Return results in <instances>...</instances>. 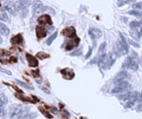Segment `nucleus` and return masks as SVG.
Returning a JSON list of instances; mask_svg holds the SVG:
<instances>
[{
	"mask_svg": "<svg viewBox=\"0 0 142 119\" xmlns=\"http://www.w3.org/2000/svg\"><path fill=\"white\" fill-rule=\"evenodd\" d=\"M30 0H18V1L14 3L13 8L15 12H22V11L27 9V8L30 6Z\"/></svg>",
	"mask_w": 142,
	"mask_h": 119,
	"instance_id": "1",
	"label": "nucleus"
},
{
	"mask_svg": "<svg viewBox=\"0 0 142 119\" xmlns=\"http://www.w3.org/2000/svg\"><path fill=\"white\" fill-rule=\"evenodd\" d=\"M22 113L21 105H13L10 108L9 119H19Z\"/></svg>",
	"mask_w": 142,
	"mask_h": 119,
	"instance_id": "2",
	"label": "nucleus"
},
{
	"mask_svg": "<svg viewBox=\"0 0 142 119\" xmlns=\"http://www.w3.org/2000/svg\"><path fill=\"white\" fill-rule=\"evenodd\" d=\"M129 83L126 81H121L120 83L117 84V85H116L114 89L111 90V93H123L125 91H126L127 89H129Z\"/></svg>",
	"mask_w": 142,
	"mask_h": 119,
	"instance_id": "3",
	"label": "nucleus"
},
{
	"mask_svg": "<svg viewBox=\"0 0 142 119\" xmlns=\"http://www.w3.org/2000/svg\"><path fill=\"white\" fill-rule=\"evenodd\" d=\"M44 9H45V8L40 0H35V1H33V5H32V10H33V13H34V15H38V14L43 13Z\"/></svg>",
	"mask_w": 142,
	"mask_h": 119,
	"instance_id": "4",
	"label": "nucleus"
},
{
	"mask_svg": "<svg viewBox=\"0 0 142 119\" xmlns=\"http://www.w3.org/2000/svg\"><path fill=\"white\" fill-rule=\"evenodd\" d=\"M89 35L91 36V38L92 40H96V39H99L102 36V32L100 29H98V28H95V27H92L90 28L89 30Z\"/></svg>",
	"mask_w": 142,
	"mask_h": 119,
	"instance_id": "5",
	"label": "nucleus"
},
{
	"mask_svg": "<svg viewBox=\"0 0 142 119\" xmlns=\"http://www.w3.org/2000/svg\"><path fill=\"white\" fill-rule=\"evenodd\" d=\"M38 23L41 25H51V26L52 25V18H51V17L49 15H47V14H44V15L41 16L40 18H38Z\"/></svg>",
	"mask_w": 142,
	"mask_h": 119,
	"instance_id": "6",
	"label": "nucleus"
},
{
	"mask_svg": "<svg viewBox=\"0 0 142 119\" xmlns=\"http://www.w3.org/2000/svg\"><path fill=\"white\" fill-rule=\"evenodd\" d=\"M62 34L67 37L72 38L76 36V30L73 27H68L62 31Z\"/></svg>",
	"mask_w": 142,
	"mask_h": 119,
	"instance_id": "7",
	"label": "nucleus"
},
{
	"mask_svg": "<svg viewBox=\"0 0 142 119\" xmlns=\"http://www.w3.org/2000/svg\"><path fill=\"white\" fill-rule=\"evenodd\" d=\"M26 58H27V61L28 62V66L30 67H37L38 66V61L37 60L36 57H34L33 55H30V54L27 53L26 54Z\"/></svg>",
	"mask_w": 142,
	"mask_h": 119,
	"instance_id": "8",
	"label": "nucleus"
},
{
	"mask_svg": "<svg viewBox=\"0 0 142 119\" xmlns=\"http://www.w3.org/2000/svg\"><path fill=\"white\" fill-rule=\"evenodd\" d=\"M79 41H80V39H79V38H75V39L69 40V41L67 42V45H66L65 49H66V50H72L73 48L76 47L79 44Z\"/></svg>",
	"mask_w": 142,
	"mask_h": 119,
	"instance_id": "9",
	"label": "nucleus"
},
{
	"mask_svg": "<svg viewBox=\"0 0 142 119\" xmlns=\"http://www.w3.org/2000/svg\"><path fill=\"white\" fill-rule=\"evenodd\" d=\"M61 73L63 75V77L67 79H72L75 76V74L73 72V70L72 69H69V68H66V69L62 70Z\"/></svg>",
	"mask_w": 142,
	"mask_h": 119,
	"instance_id": "10",
	"label": "nucleus"
},
{
	"mask_svg": "<svg viewBox=\"0 0 142 119\" xmlns=\"http://www.w3.org/2000/svg\"><path fill=\"white\" fill-rule=\"evenodd\" d=\"M116 50H117L118 53H120L121 55H126L128 53V48L125 46L121 41H116Z\"/></svg>",
	"mask_w": 142,
	"mask_h": 119,
	"instance_id": "11",
	"label": "nucleus"
},
{
	"mask_svg": "<svg viewBox=\"0 0 142 119\" xmlns=\"http://www.w3.org/2000/svg\"><path fill=\"white\" fill-rule=\"evenodd\" d=\"M36 33H37V36L38 38H43L47 36V31H46V29L43 27L38 26L36 27Z\"/></svg>",
	"mask_w": 142,
	"mask_h": 119,
	"instance_id": "12",
	"label": "nucleus"
},
{
	"mask_svg": "<svg viewBox=\"0 0 142 119\" xmlns=\"http://www.w3.org/2000/svg\"><path fill=\"white\" fill-rule=\"evenodd\" d=\"M127 77H128V74H127L126 71H121L120 73H118V75L115 78V83L118 84L121 81H124V79Z\"/></svg>",
	"mask_w": 142,
	"mask_h": 119,
	"instance_id": "13",
	"label": "nucleus"
},
{
	"mask_svg": "<svg viewBox=\"0 0 142 119\" xmlns=\"http://www.w3.org/2000/svg\"><path fill=\"white\" fill-rule=\"evenodd\" d=\"M22 41H23V39H22V36L20 34H18L11 39V43L13 45H20L22 43Z\"/></svg>",
	"mask_w": 142,
	"mask_h": 119,
	"instance_id": "14",
	"label": "nucleus"
},
{
	"mask_svg": "<svg viewBox=\"0 0 142 119\" xmlns=\"http://www.w3.org/2000/svg\"><path fill=\"white\" fill-rule=\"evenodd\" d=\"M9 33H10V31L8 29V27L5 24L3 23V22H0V34L7 36L9 35Z\"/></svg>",
	"mask_w": 142,
	"mask_h": 119,
	"instance_id": "15",
	"label": "nucleus"
},
{
	"mask_svg": "<svg viewBox=\"0 0 142 119\" xmlns=\"http://www.w3.org/2000/svg\"><path fill=\"white\" fill-rule=\"evenodd\" d=\"M130 35L131 37L134 38L135 41H139L140 38V33L138 32L137 29H131L130 30Z\"/></svg>",
	"mask_w": 142,
	"mask_h": 119,
	"instance_id": "16",
	"label": "nucleus"
},
{
	"mask_svg": "<svg viewBox=\"0 0 142 119\" xmlns=\"http://www.w3.org/2000/svg\"><path fill=\"white\" fill-rule=\"evenodd\" d=\"M15 81H16V83H18L19 85L22 86V87H23V88H25V89H28V90H34V88H33V87L30 86L29 84H26L25 82L20 81L19 79H15Z\"/></svg>",
	"mask_w": 142,
	"mask_h": 119,
	"instance_id": "17",
	"label": "nucleus"
},
{
	"mask_svg": "<svg viewBox=\"0 0 142 119\" xmlns=\"http://www.w3.org/2000/svg\"><path fill=\"white\" fill-rule=\"evenodd\" d=\"M140 93H138L137 91H134V92H130V101H133V102H135L139 100V98H140Z\"/></svg>",
	"mask_w": 142,
	"mask_h": 119,
	"instance_id": "18",
	"label": "nucleus"
},
{
	"mask_svg": "<svg viewBox=\"0 0 142 119\" xmlns=\"http://www.w3.org/2000/svg\"><path fill=\"white\" fill-rule=\"evenodd\" d=\"M58 32H55L54 33L52 34V36H50L49 38H48V39L47 40V41H46V42H47V46H50V45L52 43V41H54V40L56 38V36H58Z\"/></svg>",
	"mask_w": 142,
	"mask_h": 119,
	"instance_id": "19",
	"label": "nucleus"
},
{
	"mask_svg": "<svg viewBox=\"0 0 142 119\" xmlns=\"http://www.w3.org/2000/svg\"><path fill=\"white\" fill-rule=\"evenodd\" d=\"M106 42H103V43L101 44V46L99 47V50H98V53H99V55H100V56L103 55L105 54V51H106Z\"/></svg>",
	"mask_w": 142,
	"mask_h": 119,
	"instance_id": "20",
	"label": "nucleus"
},
{
	"mask_svg": "<svg viewBox=\"0 0 142 119\" xmlns=\"http://www.w3.org/2000/svg\"><path fill=\"white\" fill-rule=\"evenodd\" d=\"M128 14H129V15L135 16V17H136V18H141V17H142V12H140V11H137V10L129 11Z\"/></svg>",
	"mask_w": 142,
	"mask_h": 119,
	"instance_id": "21",
	"label": "nucleus"
},
{
	"mask_svg": "<svg viewBox=\"0 0 142 119\" xmlns=\"http://www.w3.org/2000/svg\"><path fill=\"white\" fill-rule=\"evenodd\" d=\"M139 27H140V22L137 21H131L130 22V27L131 29H137Z\"/></svg>",
	"mask_w": 142,
	"mask_h": 119,
	"instance_id": "22",
	"label": "nucleus"
},
{
	"mask_svg": "<svg viewBox=\"0 0 142 119\" xmlns=\"http://www.w3.org/2000/svg\"><path fill=\"white\" fill-rule=\"evenodd\" d=\"M118 98L120 99V100H130V92L127 93H124V94H122V95H119Z\"/></svg>",
	"mask_w": 142,
	"mask_h": 119,
	"instance_id": "23",
	"label": "nucleus"
},
{
	"mask_svg": "<svg viewBox=\"0 0 142 119\" xmlns=\"http://www.w3.org/2000/svg\"><path fill=\"white\" fill-rule=\"evenodd\" d=\"M8 19H9V18H8L7 13L3 12L1 14H0V20H1V21H3V22H8Z\"/></svg>",
	"mask_w": 142,
	"mask_h": 119,
	"instance_id": "24",
	"label": "nucleus"
},
{
	"mask_svg": "<svg viewBox=\"0 0 142 119\" xmlns=\"http://www.w3.org/2000/svg\"><path fill=\"white\" fill-rule=\"evenodd\" d=\"M37 56H38V58H40V60H44L47 57H49V55H47V54L44 52H38L37 54Z\"/></svg>",
	"mask_w": 142,
	"mask_h": 119,
	"instance_id": "25",
	"label": "nucleus"
},
{
	"mask_svg": "<svg viewBox=\"0 0 142 119\" xmlns=\"http://www.w3.org/2000/svg\"><path fill=\"white\" fill-rule=\"evenodd\" d=\"M36 117H37V114H35V113H28V114L23 116V117H22V119H33Z\"/></svg>",
	"mask_w": 142,
	"mask_h": 119,
	"instance_id": "26",
	"label": "nucleus"
},
{
	"mask_svg": "<svg viewBox=\"0 0 142 119\" xmlns=\"http://www.w3.org/2000/svg\"><path fill=\"white\" fill-rule=\"evenodd\" d=\"M120 37H121V42H122V44H123L126 47L128 48V43H127V41H126V38H125V36H124L123 35H122L121 33H120Z\"/></svg>",
	"mask_w": 142,
	"mask_h": 119,
	"instance_id": "27",
	"label": "nucleus"
},
{
	"mask_svg": "<svg viewBox=\"0 0 142 119\" xmlns=\"http://www.w3.org/2000/svg\"><path fill=\"white\" fill-rule=\"evenodd\" d=\"M132 7L135 8V9H142V3H136L132 5Z\"/></svg>",
	"mask_w": 142,
	"mask_h": 119,
	"instance_id": "28",
	"label": "nucleus"
},
{
	"mask_svg": "<svg viewBox=\"0 0 142 119\" xmlns=\"http://www.w3.org/2000/svg\"><path fill=\"white\" fill-rule=\"evenodd\" d=\"M0 72L7 74V75H12V73H11V71H9V70H8L6 69H4V68H3L1 66H0Z\"/></svg>",
	"mask_w": 142,
	"mask_h": 119,
	"instance_id": "29",
	"label": "nucleus"
},
{
	"mask_svg": "<svg viewBox=\"0 0 142 119\" xmlns=\"http://www.w3.org/2000/svg\"><path fill=\"white\" fill-rule=\"evenodd\" d=\"M82 54V51L81 50H76V51L72 52V54H71V55L72 56H76V55H81Z\"/></svg>",
	"mask_w": 142,
	"mask_h": 119,
	"instance_id": "30",
	"label": "nucleus"
},
{
	"mask_svg": "<svg viewBox=\"0 0 142 119\" xmlns=\"http://www.w3.org/2000/svg\"><path fill=\"white\" fill-rule=\"evenodd\" d=\"M129 43L131 45V46H135V47H137V48H140V45H139L138 43H136V42H135L134 41H132V40H129Z\"/></svg>",
	"mask_w": 142,
	"mask_h": 119,
	"instance_id": "31",
	"label": "nucleus"
},
{
	"mask_svg": "<svg viewBox=\"0 0 142 119\" xmlns=\"http://www.w3.org/2000/svg\"><path fill=\"white\" fill-rule=\"evenodd\" d=\"M134 104H135V102L129 100L128 103H127L126 104V107H127V108H130V107H131L132 106H134Z\"/></svg>",
	"mask_w": 142,
	"mask_h": 119,
	"instance_id": "32",
	"label": "nucleus"
},
{
	"mask_svg": "<svg viewBox=\"0 0 142 119\" xmlns=\"http://www.w3.org/2000/svg\"><path fill=\"white\" fill-rule=\"evenodd\" d=\"M126 4V2L124 1V0H118V1H117V6L118 7L123 6V5H125Z\"/></svg>",
	"mask_w": 142,
	"mask_h": 119,
	"instance_id": "33",
	"label": "nucleus"
},
{
	"mask_svg": "<svg viewBox=\"0 0 142 119\" xmlns=\"http://www.w3.org/2000/svg\"><path fill=\"white\" fill-rule=\"evenodd\" d=\"M39 71H38V70H35V71H32V75H33V77H35V78H37V77H39V76H40V75H39V73H38Z\"/></svg>",
	"mask_w": 142,
	"mask_h": 119,
	"instance_id": "34",
	"label": "nucleus"
},
{
	"mask_svg": "<svg viewBox=\"0 0 142 119\" xmlns=\"http://www.w3.org/2000/svg\"><path fill=\"white\" fill-rule=\"evenodd\" d=\"M92 48H89V50H88V52H87V55H86V57H85V58L88 59L91 55H92Z\"/></svg>",
	"mask_w": 142,
	"mask_h": 119,
	"instance_id": "35",
	"label": "nucleus"
},
{
	"mask_svg": "<svg viewBox=\"0 0 142 119\" xmlns=\"http://www.w3.org/2000/svg\"><path fill=\"white\" fill-rule=\"evenodd\" d=\"M39 88L42 90V91H44L45 93H50V91L48 89H47L46 88H44V87H42V86H39Z\"/></svg>",
	"mask_w": 142,
	"mask_h": 119,
	"instance_id": "36",
	"label": "nucleus"
},
{
	"mask_svg": "<svg viewBox=\"0 0 142 119\" xmlns=\"http://www.w3.org/2000/svg\"><path fill=\"white\" fill-rule=\"evenodd\" d=\"M36 82H37V83H38V84H41L42 82V78L38 79H37V80H36Z\"/></svg>",
	"mask_w": 142,
	"mask_h": 119,
	"instance_id": "37",
	"label": "nucleus"
},
{
	"mask_svg": "<svg viewBox=\"0 0 142 119\" xmlns=\"http://www.w3.org/2000/svg\"><path fill=\"white\" fill-rule=\"evenodd\" d=\"M139 101L142 102V91H141V93H140V98H139Z\"/></svg>",
	"mask_w": 142,
	"mask_h": 119,
	"instance_id": "38",
	"label": "nucleus"
},
{
	"mask_svg": "<svg viewBox=\"0 0 142 119\" xmlns=\"http://www.w3.org/2000/svg\"><path fill=\"white\" fill-rule=\"evenodd\" d=\"M3 42V40H2V38H1V36H0V44H1Z\"/></svg>",
	"mask_w": 142,
	"mask_h": 119,
	"instance_id": "39",
	"label": "nucleus"
},
{
	"mask_svg": "<svg viewBox=\"0 0 142 119\" xmlns=\"http://www.w3.org/2000/svg\"><path fill=\"white\" fill-rule=\"evenodd\" d=\"M140 35H142V27H141V29H140Z\"/></svg>",
	"mask_w": 142,
	"mask_h": 119,
	"instance_id": "40",
	"label": "nucleus"
},
{
	"mask_svg": "<svg viewBox=\"0 0 142 119\" xmlns=\"http://www.w3.org/2000/svg\"><path fill=\"white\" fill-rule=\"evenodd\" d=\"M140 24H142V19H141V21L140 22Z\"/></svg>",
	"mask_w": 142,
	"mask_h": 119,
	"instance_id": "41",
	"label": "nucleus"
},
{
	"mask_svg": "<svg viewBox=\"0 0 142 119\" xmlns=\"http://www.w3.org/2000/svg\"><path fill=\"white\" fill-rule=\"evenodd\" d=\"M81 119H87V118H85V117H81Z\"/></svg>",
	"mask_w": 142,
	"mask_h": 119,
	"instance_id": "42",
	"label": "nucleus"
},
{
	"mask_svg": "<svg viewBox=\"0 0 142 119\" xmlns=\"http://www.w3.org/2000/svg\"><path fill=\"white\" fill-rule=\"evenodd\" d=\"M0 8H1V3H0Z\"/></svg>",
	"mask_w": 142,
	"mask_h": 119,
	"instance_id": "43",
	"label": "nucleus"
},
{
	"mask_svg": "<svg viewBox=\"0 0 142 119\" xmlns=\"http://www.w3.org/2000/svg\"><path fill=\"white\" fill-rule=\"evenodd\" d=\"M2 117H0V119H2Z\"/></svg>",
	"mask_w": 142,
	"mask_h": 119,
	"instance_id": "44",
	"label": "nucleus"
},
{
	"mask_svg": "<svg viewBox=\"0 0 142 119\" xmlns=\"http://www.w3.org/2000/svg\"><path fill=\"white\" fill-rule=\"evenodd\" d=\"M4 1H6V0H4Z\"/></svg>",
	"mask_w": 142,
	"mask_h": 119,
	"instance_id": "45",
	"label": "nucleus"
},
{
	"mask_svg": "<svg viewBox=\"0 0 142 119\" xmlns=\"http://www.w3.org/2000/svg\"><path fill=\"white\" fill-rule=\"evenodd\" d=\"M141 57H142V55H141Z\"/></svg>",
	"mask_w": 142,
	"mask_h": 119,
	"instance_id": "46",
	"label": "nucleus"
}]
</instances>
